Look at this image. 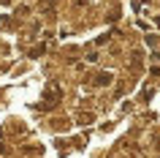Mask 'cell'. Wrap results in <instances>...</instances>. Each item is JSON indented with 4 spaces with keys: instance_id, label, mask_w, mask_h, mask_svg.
Here are the masks:
<instances>
[{
    "instance_id": "cell-3",
    "label": "cell",
    "mask_w": 160,
    "mask_h": 158,
    "mask_svg": "<svg viewBox=\"0 0 160 158\" xmlns=\"http://www.w3.org/2000/svg\"><path fill=\"white\" fill-rule=\"evenodd\" d=\"M141 3H149V0H141Z\"/></svg>"
},
{
    "instance_id": "cell-2",
    "label": "cell",
    "mask_w": 160,
    "mask_h": 158,
    "mask_svg": "<svg viewBox=\"0 0 160 158\" xmlns=\"http://www.w3.org/2000/svg\"><path fill=\"white\" fill-rule=\"evenodd\" d=\"M109 82H111V74H98V79H95V84H101V87Z\"/></svg>"
},
{
    "instance_id": "cell-1",
    "label": "cell",
    "mask_w": 160,
    "mask_h": 158,
    "mask_svg": "<svg viewBox=\"0 0 160 158\" xmlns=\"http://www.w3.org/2000/svg\"><path fill=\"white\" fill-rule=\"evenodd\" d=\"M57 98H60V87L57 84H49L46 87V104H54Z\"/></svg>"
}]
</instances>
